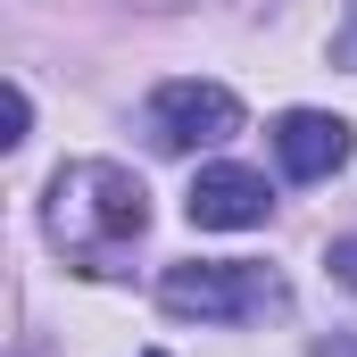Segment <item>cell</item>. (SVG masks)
Wrapping results in <instances>:
<instances>
[{"mask_svg":"<svg viewBox=\"0 0 357 357\" xmlns=\"http://www.w3.org/2000/svg\"><path fill=\"white\" fill-rule=\"evenodd\" d=\"M42 225H50V241L84 274H116V258L150 233V191H142L133 167H116V158H75V167L50 175Z\"/></svg>","mask_w":357,"mask_h":357,"instance_id":"obj_1","label":"cell"},{"mask_svg":"<svg viewBox=\"0 0 357 357\" xmlns=\"http://www.w3.org/2000/svg\"><path fill=\"white\" fill-rule=\"evenodd\" d=\"M158 307L199 316V324H258V316L291 307V291L266 266H250V258H225V266H167L158 274Z\"/></svg>","mask_w":357,"mask_h":357,"instance_id":"obj_2","label":"cell"},{"mask_svg":"<svg viewBox=\"0 0 357 357\" xmlns=\"http://www.w3.org/2000/svg\"><path fill=\"white\" fill-rule=\"evenodd\" d=\"M150 133L167 150H208V142H233L241 133V100L225 84H199V75H175V84L150 91Z\"/></svg>","mask_w":357,"mask_h":357,"instance_id":"obj_3","label":"cell"},{"mask_svg":"<svg viewBox=\"0 0 357 357\" xmlns=\"http://www.w3.org/2000/svg\"><path fill=\"white\" fill-rule=\"evenodd\" d=\"M183 208H191L199 233H250V225L274 216V191H266V175H250V167H199Z\"/></svg>","mask_w":357,"mask_h":357,"instance_id":"obj_4","label":"cell"},{"mask_svg":"<svg viewBox=\"0 0 357 357\" xmlns=\"http://www.w3.org/2000/svg\"><path fill=\"white\" fill-rule=\"evenodd\" d=\"M357 150V133L341 116H324V108H291V116H274V158H282V175L291 183H324L341 175Z\"/></svg>","mask_w":357,"mask_h":357,"instance_id":"obj_5","label":"cell"},{"mask_svg":"<svg viewBox=\"0 0 357 357\" xmlns=\"http://www.w3.org/2000/svg\"><path fill=\"white\" fill-rule=\"evenodd\" d=\"M324 266H333V282H341V291H357V233H349V241H333V250H324Z\"/></svg>","mask_w":357,"mask_h":357,"instance_id":"obj_6","label":"cell"},{"mask_svg":"<svg viewBox=\"0 0 357 357\" xmlns=\"http://www.w3.org/2000/svg\"><path fill=\"white\" fill-rule=\"evenodd\" d=\"M349 25H357V0H349ZM341 50H349V59H357V33H349V42H341Z\"/></svg>","mask_w":357,"mask_h":357,"instance_id":"obj_7","label":"cell"},{"mask_svg":"<svg viewBox=\"0 0 357 357\" xmlns=\"http://www.w3.org/2000/svg\"><path fill=\"white\" fill-rule=\"evenodd\" d=\"M142 357H167V349H142Z\"/></svg>","mask_w":357,"mask_h":357,"instance_id":"obj_8","label":"cell"}]
</instances>
